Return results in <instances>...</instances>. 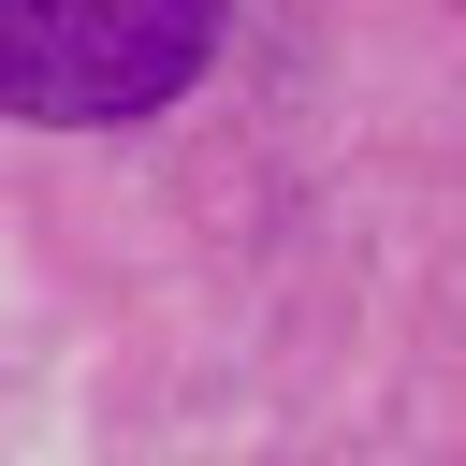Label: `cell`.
Listing matches in <instances>:
<instances>
[{
	"label": "cell",
	"instance_id": "6da1fadb",
	"mask_svg": "<svg viewBox=\"0 0 466 466\" xmlns=\"http://www.w3.org/2000/svg\"><path fill=\"white\" fill-rule=\"evenodd\" d=\"M233 0H0V116L29 131H116L160 116L218 58Z\"/></svg>",
	"mask_w": 466,
	"mask_h": 466
}]
</instances>
